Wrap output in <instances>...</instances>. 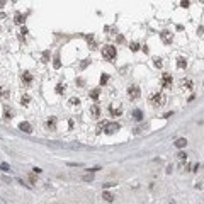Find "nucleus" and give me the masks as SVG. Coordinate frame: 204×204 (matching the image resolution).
<instances>
[{"mask_svg": "<svg viewBox=\"0 0 204 204\" xmlns=\"http://www.w3.org/2000/svg\"><path fill=\"white\" fill-rule=\"evenodd\" d=\"M141 95V90L140 87H136V85H131V87H128V97L131 99V100H135Z\"/></svg>", "mask_w": 204, "mask_h": 204, "instance_id": "3", "label": "nucleus"}, {"mask_svg": "<svg viewBox=\"0 0 204 204\" xmlns=\"http://www.w3.org/2000/svg\"><path fill=\"white\" fill-rule=\"evenodd\" d=\"M177 156H179L180 160H184V158H185V153H179V155H177Z\"/></svg>", "mask_w": 204, "mask_h": 204, "instance_id": "31", "label": "nucleus"}, {"mask_svg": "<svg viewBox=\"0 0 204 204\" xmlns=\"http://www.w3.org/2000/svg\"><path fill=\"white\" fill-rule=\"evenodd\" d=\"M46 128H48L49 131H55L56 129V117H49L48 121H46Z\"/></svg>", "mask_w": 204, "mask_h": 204, "instance_id": "7", "label": "nucleus"}, {"mask_svg": "<svg viewBox=\"0 0 204 204\" xmlns=\"http://www.w3.org/2000/svg\"><path fill=\"white\" fill-rule=\"evenodd\" d=\"M102 197H104V201H107V203H112V201H114V196L111 194V192H104Z\"/></svg>", "mask_w": 204, "mask_h": 204, "instance_id": "17", "label": "nucleus"}, {"mask_svg": "<svg viewBox=\"0 0 204 204\" xmlns=\"http://www.w3.org/2000/svg\"><path fill=\"white\" fill-rule=\"evenodd\" d=\"M150 102H151L153 106H165V104H167V97L163 95V94H155V95H151Z\"/></svg>", "mask_w": 204, "mask_h": 204, "instance_id": "2", "label": "nucleus"}, {"mask_svg": "<svg viewBox=\"0 0 204 204\" xmlns=\"http://www.w3.org/2000/svg\"><path fill=\"white\" fill-rule=\"evenodd\" d=\"M116 48L114 46H111V44H106L104 48H102V58L107 60V61H111V60L116 58Z\"/></svg>", "mask_w": 204, "mask_h": 204, "instance_id": "1", "label": "nucleus"}, {"mask_svg": "<svg viewBox=\"0 0 204 204\" xmlns=\"http://www.w3.org/2000/svg\"><path fill=\"white\" fill-rule=\"evenodd\" d=\"M29 102H31V97H29V95H27V94L20 97V104H22V106H27Z\"/></svg>", "mask_w": 204, "mask_h": 204, "instance_id": "19", "label": "nucleus"}, {"mask_svg": "<svg viewBox=\"0 0 204 204\" xmlns=\"http://www.w3.org/2000/svg\"><path fill=\"white\" fill-rule=\"evenodd\" d=\"M12 114H14V112H12V109H10V107H5V109H4V117H5V119H12Z\"/></svg>", "mask_w": 204, "mask_h": 204, "instance_id": "15", "label": "nucleus"}, {"mask_svg": "<svg viewBox=\"0 0 204 204\" xmlns=\"http://www.w3.org/2000/svg\"><path fill=\"white\" fill-rule=\"evenodd\" d=\"M129 48H131V51H138V49H140V44H138V43H131Z\"/></svg>", "mask_w": 204, "mask_h": 204, "instance_id": "26", "label": "nucleus"}, {"mask_svg": "<svg viewBox=\"0 0 204 204\" xmlns=\"http://www.w3.org/2000/svg\"><path fill=\"white\" fill-rule=\"evenodd\" d=\"M0 168H2V170H4V172H9V170H10L9 163H0Z\"/></svg>", "mask_w": 204, "mask_h": 204, "instance_id": "25", "label": "nucleus"}, {"mask_svg": "<svg viewBox=\"0 0 204 204\" xmlns=\"http://www.w3.org/2000/svg\"><path fill=\"white\" fill-rule=\"evenodd\" d=\"M55 68H60V60L58 58L55 60Z\"/></svg>", "mask_w": 204, "mask_h": 204, "instance_id": "29", "label": "nucleus"}, {"mask_svg": "<svg viewBox=\"0 0 204 204\" xmlns=\"http://www.w3.org/2000/svg\"><path fill=\"white\" fill-rule=\"evenodd\" d=\"M9 97H10L9 88L7 87H0V99H2V100H9Z\"/></svg>", "mask_w": 204, "mask_h": 204, "instance_id": "8", "label": "nucleus"}, {"mask_svg": "<svg viewBox=\"0 0 204 204\" xmlns=\"http://www.w3.org/2000/svg\"><path fill=\"white\" fill-rule=\"evenodd\" d=\"M19 129H22L24 133H31V131H32V128H31V124H29V123H26V121H24V123H20V124H19Z\"/></svg>", "mask_w": 204, "mask_h": 204, "instance_id": "10", "label": "nucleus"}, {"mask_svg": "<svg viewBox=\"0 0 204 204\" xmlns=\"http://www.w3.org/2000/svg\"><path fill=\"white\" fill-rule=\"evenodd\" d=\"M180 87L184 88V90H191V88H192V82H191V80H182Z\"/></svg>", "mask_w": 204, "mask_h": 204, "instance_id": "12", "label": "nucleus"}, {"mask_svg": "<svg viewBox=\"0 0 204 204\" xmlns=\"http://www.w3.org/2000/svg\"><path fill=\"white\" fill-rule=\"evenodd\" d=\"M90 116H92V117H99V116H100V107H99L97 104H94V106L90 107Z\"/></svg>", "mask_w": 204, "mask_h": 204, "instance_id": "9", "label": "nucleus"}, {"mask_svg": "<svg viewBox=\"0 0 204 204\" xmlns=\"http://www.w3.org/2000/svg\"><path fill=\"white\" fill-rule=\"evenodd\" d=\"M162 87L167 88V87H172V75H168V73H163L162 75Z\"/></svg>", "mask_w": 204, "mask_h": 204, "instance_id": "6", "label": "nucleus"}, {"mask_svg": "<svg viewBox=\"0 0 204 204\" xmlns=\"http://www.w3.org/2000/svg\"><path fill=\"white\" fill-rule=\"evenodd\" d=\"M99 95H100V88H94V90L90 92V97L94 99V100H97Z\"/></svg>", "mask_w": 204, "mask_h": 204, "instance_id": "16", "label": "nucleus"}, {"mask_svg": "<svg viewBox=\"0 0 204 204\" xmlns=\"http://www.w3.org/2000/svg\"><path fill=\"white\" fill-rule=\"evenodd\" d=\"M29 180H31V184H36V177H34V174L29 175Z\"/></svg>", "mask_w": 204, "mask_h": 204, "instance_id": "28", "label": "nucleus"}, {"mask_svg": "<svg viewBox=\"0 0 204 204\" xmlns=\"http://www.w3.org/2000/svg\"><path fill=\"white\" fill-rule=\"evenodd\" d=\"M177 67H179V68H185V67H187V60H185V58H179V60H177Z\"/></svg>", "mask_w": 204, "mask_h": 204, "instance_id": "18", "label": "nucleus"}, {"mask_svg": "<svg viewBox=\"0 0 204 204\" xmlns=\"http://www.w3.org/2000/svg\"><path fill=\"white\" fill-rule=\"evenodd\" d=\"M15 22H17V24H22V22H24V15L17 14V15H15Z\"/></svg>", "mask_w": 204, "mask_h": 204, "instance_id": "24", "label": "nucleus"}, {"mask_svg": "<svg viewBox=\"0 0 204 204\" xmlns=\"http://www.w3.org/2000/svg\"><path fill=\"white\" fill-rule=\"evenodd\" d=\"M88 65V60H83V63H82V68H85Z\"/></svg>", "mask_w": 204, "mask_h": 204, "instance_id": "30", "label": "nucleus"}, {"mask_svg": "<svg viewBox=\"0 0 204 204\" xmlns=\"http://www.w3.org/2000/svg\"><path fill=\"white\" fill-rule=\"evenodd\" d=\"M185 145H187V140H185V138H179V140L175 141V146H177V148H184Z\"/></svg>", "mask_w": 204, "mask_h": 204, "instance_id": "13", "label": "nucleus"}, {"mask_svg": "<svg viewBox=\"0 0 204 204\" xmlns=\"http://www.w3.org/2000/svg\"><path fill=\"white\" fill-rule=\"evenodd\" d=\"M22 80H24V83H31V80H32V75H31L29 72H24V73H22Z\"/></svg>", "mask_w": 204, "mask_h": 204, "instance_id": "14", "label": "nucleus"}, {"mask_svg": "<svg viewBox=\"0 0 204 204\" xmlns=\"http://www.w3.org/2000/svg\"><path fill=\"white\" fill-rule=\"evenodd\" d=\"M162 39H163L165 43H170V32H167V31H163V32H162Z\"/></svg>", "mask_w": 204, "mask_h": 204, "instance_id": "20", "label": "nucleus"}, {"mask_svg": "<svg viewBox=\"0 0 204 204\" xmlns=\"http://www.w3.org/2000/svg\"><path fill=\"white\" fill-rule=\"evenodd\" d=\"M133 119H135V121H141V119H143V112H141L140 109H135V111H133Z\"/></svg>", "mask_w": 204, "mask_h": 204, "instance_id": "11", "label": "nucleus"}, {"mask_svg": "<svg viewBox=\"0 0 204 204\" xmlns=\"http://www.w3.org/2000/svg\"><path fill=\"white\" fill-rule=\"evenodd\" d=\"M119 129H121V126L117 123H106V126H104V131H106L107 135H112V133H116Z\"/></svg>", "mask_w": 204, "mask_h": 204, "instance_id": "5", "label": "nucleus"}, {"mask_svg": "<svg viewBox=\"0 0 204 204\" xmlns=\"http://www.w3.org/2000/svg\"><path fill=\"white\" fill-rule=\"evenodd\" d=\"M153 65H155L156 68H162L163 63H162V60H160V58H153Z\"/></svg>", "mask_w": 204, "mask_h": 204, "instance_id": "22", "label": "nucleus"}, {"mask_svg": "<svg viewBox=\"0 0 204 204\" xmlns=\"http://www.w3.org/2000/svg\"><path fill=\"white\" fill-rule=\"evenodd\" d=\"M70 104H72V106H78V104H80V99L72 97V99H70Z\"/></svg>", "mask_w": 204, "mask_h": 204, "instance_id": "23", "label": "nucleus"}, {"mask_svg": "<svg viewBox=\"0 0 204 204\" xmlns=\"http://www.w3.org/2000/svg\"><path fill=\"white\" fill-rule=\"evenodd\" d=\"M167 204H175V203H174V201H168V203H167Z\"/></svg>", "mask_w": 204, "mask_h": 204, "instance_id": "32", "label": "nucleus"}, {"mask_svg": "<svg viewBox=\"0 0 204 204\" xmlns=\"http://www.w3.org/2000/svg\"><path fill=\"white\" fill-rule=\"evenodd\" d=\"M107 80H109V77H107L106 73H104V75H102V77H100V83H102V85H104V83H107Z\"/></svg>", "mask_w": 204, "mask_h": 204, "instance_id": "27", "label": "nucleus"}, {"mask_svg": "<svg viewBox=\"0 0 204 204\" xmlns=\"http://www.w3.org/2000/svg\"><path fill=\"white\" fill-rule=\"evenodd\" d=\"M65 83H58V85H56V92H58V94H63V92H65Z\"/></svg>", "mask_w": 204, "mask_h": 204, "instance_id": "21", "label": "nucleus"}, {"mask_svg": "<svg viewBox=\"0 0 204 204\" xmlns=\"http://www.w3.org/2000/svg\"><path fill=\"white\" fill-rule=\"evenodd\" d=\"M109 112H111V116H121L123 106H121L119 102H112V104L109 106Z\"/></svg>", "mask_w": 204, "mask_h": 204, "instance_id": "4", "label": "nucleus"}]
</instances>
